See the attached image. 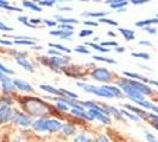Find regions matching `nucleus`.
I'll use <instances>...</instances> for the list:
<instances>
[{
    "label": "nucleus",
    "instance_id": "obj_59",
    "mask_svg": "<svg viewBox=\"0 0 158 142\" xmlns=\"http://www.w3.org/2000/svg\"><path fill=\"white\" fill-rule=\"evenodd\" d=\"M7 78V76L5 75V73H2L1 71H0V82H2V81H5V79Z\"/></svg>",
    "mask_w": 158,
    "mask_h": 142
},
{
    "label": "nucleus",
    "instance_id": "obj_19",
    "mask_svg": "<svg viewBox=\"0 0 158 142\" xmlns=\"http://www.w3.org/2000/svg\"><path fill=\"white\" fill-rule=\"evenodd\" d=\"M103 88L113 96V97H121L123 96V91L117 87H112V85H103Z\"/></svg>",
    "mask_w": 158,
    "mask_h": 142
},
{
    "label": "nucleus",
    "instance_id": "obj_42",
    "mask_svg": "<svg viewBox=\"0 0 158 142\" xmlns=\"http://www.w3.org/2000/svg\"><path fill=\"white\" fill-rule=\"evenodd\" d=\"M56 2L54 0H48V1H38V6H49V7H51V6H54Z\"/></svg>",
    "mask_w": 158,
    "mask_h": 142
},
{
    "label": "nucleus",
    "instance_id": "obj_43",
    "mask_svg": "<svg viewBox=\"0 0 158 142\" xmlns=\"http://www.w3.org/2000/svg\"><path fill=\"white\" fill-rule=\"evenodd\" d=\"M58 29L60 30H67V31H73L74 30L73 25H68V24H60L58 25Z\"/></svg>",
    "mask_w": 158,
    "mask_h": 142
},
{
    "label": "nucleus",
    "instance_id": "obj_52",
    "mask_svg": "<svg viewBox=\"0 0 158 142\" xmlns=\"http://www.w3.org/2000/svg\"><path fill=\"white\" fill-rule=\"evenodd\" d=\"M146 2H149V0H132L133 5H143V4H146Z\"/></svg>",
    "mask_w": 158,
    "mask_h": 142
},
{
    "label": "nucleus",
    "instance_id": "obj_40",
    "mask_svg": "<svg viewBox=\"0 0 158 142\" xmlns=\"http://www.w3.org/2000/svg\"><path fill=\"white\" fill-rule=\"evenodd\" d=\"M0 71H1L2 73H5V75H13V73H15V71H12L11 69L6 68L5 65H2L1 63H0Z\"/></svg>",
    "mask_w": 158,
    "mask_h": 142
},
{
    "label": "nucleus",
    "instance_id": "obj_1",
    "mask_svg": "<svg viewBox=\"0 0 158 142\" xmlns=\"http://www.w3.org/2000/svg\"><path fill=\"white\" fill-rule=\"evenodd\" d=\"M63 124L57 121V120H51V118H38L32 123V128L37 132H49V133H55L58 130H62Z\"/></svg>",
    "mask_w": 158,
    "mask_h": 142
},
{
    "label": "nucleus",
    "instance_id": "obj_6",
    "mask_svg": "<svg viewBox=\"0 0 158 142\" xmlns=\"http://www.w3.org/2000/svg\"><path fill=\"white\" fill-rule=\"evenodd\" d=\"M68 58H64V57H52L50 58L48 62V65L54 71H57V72H61V69H63L64 66L68 64Z\"/></svg>",
    "mask_w": 158,
    "mask_h": 142
},
{
    "label": "nucleus",
    "instance_id": "obj_12",
    "mask_svg": "<svg viewBox=\"0 0 158 142\" xmlns=\"http://www.w3.org/2000/svg\"><path fill=\"white\" fill-rule=\"evenodd\" d=\"M124 107L127 108V109H130V111L132 112H135V115H137L139 118H144V120H149V112L148 111H145L144 109H139V108H137V107H133V105H131V104H124Z\"/></svg>",
    "mask_w": 158,
    "mask_h": 142
},
{
    "label": "nucleus",
    "instance_id": "obj_58",
    "mask_svg": "<svg viewBox=\"0 0 158 142\" xmlns=\"http://www.w3.org/2000/svg\"><path fill=\"white\" fill-rule=\"evenodd\" d=\"M115 51H117V52H119V53H121V52H124V51H125V47H124V46L115 47Z\"/></svg>",
    "mask_w": 158,
    "mask_h": 142
},
{
    "label": "nucleus",
    "instance_id": "obj_56",
    "mask_svg": "<svg viewBox=\"0 0 158 142\" xmlns=\"http://www.w3.org/2000/svg\"><path fill=\"white\" fill-rule=\"evenodd\" d=\"M30 22H31L32 25H35V26H37L38 24L42 23V20H40V19H38V18H37V19H36V18H32V19L30 20Z\"/></svg>",
    "mask_w": 158,
    "mask_h": 142
},
{
    "label": "nucleus",
    "instance_id": "obj_55",
    "mask_svg": "<svg viewBox=\"0 0 158 142\" xmlns=\"http://www.w3.org/2000/svg\"><path fill=\"white\" fill-rule=\"evenodd\" d=\"M139 44L143 45V46H149V47L152 46V44H151L150 41H148V40H140V41H139Z\"/></svg>",
    "mask_w": 158,
    "mask_h": 142
},
{
    "label": "nucleus",
    "instance_id": "obj_14",
    "mask_svg": "<svg viewBox=\"0 0 158 142\" xmlns=\"http://www.w3.org/2000/svg\"><path fill=\"white\" fill-rule=\"evenodd\" d=\"M50 34L54 37H58L61 39H69L73 36V31H67V30H54L50 31Z\"/></svg>",
    "mask_w": 158,
    "mask_h": 142
},
{
    "label": "nucleus",
    "instance_id": "obj_60",
    "mask_svg": "<svg viewBox=\"0 0 158 142\" xmlns=\"http://www.w3.org/2000/svg\"><path fill=\"white\" fill-rule=\"evenodd\" d=\"M151 110L153 111L156 115H158V107L157 105H155V104H153V107H152V109H151Z\"/></svg>",
    "mask_w": 158,
    "mask_h": 142
},
{
    "label": "nucleus",
    "instance_id": "obj_45",
    "mask_svg": "<svg viewBox=\"0 0 158 142\" xmlns=\"http://www.w3.org/2000/svg\"><path fill=\"white\" fill-rule=\"evenodd\" d=\"M0 104H4V105L10 107L12 104V101H11L10 97H2V98H0Z\"/></svg>",
    "mask_w": 158,
    "mask_h": 142
},
{
    "label": "nucleus",
    "instance_id": "obj_9",
    "mask_svg": "<svg viewBox=\"0 0 158 142\" xmlns=\"http://www.w3.org/2000/svg\"><path fill=\"white\" fill-rule=\"evenodd\" d=\"M13 117H15V111L11 109V107L2 105L0 108V124L13 121Z\"/></svg>",
    "mask_w": 158,
    "mask_h": 142
},
{
    "label": "nucleus",
    "instance_id": "obj_47",
    "mask_svg": "<svg viewBox=\"0 0 158 142\" xmlns=\"http://www.w3.org/2000/svg\"><path fill=\"white\" fill-rule=\"evenodd\" d=\"M92 33H93L92 30H82V31L80 32L79 36L81 38H83V37H89V36H92Z\"/></svg>",
    "mask_w": 158,
    "mask_h": 142
},
{
    "label": "nucleus",
    "instance_id": "obj_35",
    "mask_svg": "<svg viewBox=\"0 0 158 142\" xmlns=\"http://www.w3.org/2000/svg\"><path fill=\"white\" fill-rule=\"evenodd\" d=\"M132 57H135V58H142V59H150V55L146 53V52H132L131 53Z\"/></svg>",
    "mask_w": 158,
    "mask_h": 142
},
{
    "label": "nucleus",
    "instance_id": "obj_2",
    "mask_svg": "<svg viewBox=\"0 0 158 142\" xmlns=\"http://www.w3.org/2000/svg\"><path fill=\"white\" fill-rule=\"evenodd\" d=\"M119 89L124 93L125 95H127V97H130L133 102L135 101H144V95H142L135 87H132L131 84H128L126 82V79H121L118 82Z\"/></svg>",
    "mask_w": 158,
    "mask_h": 142
},
{
    "label": "nucleus",
    "instance_id": "obj_41",
    "mask_svg": "<svg viewBox=\"0 0 158 142\" xmlns=\"http://www.w3.org/2000/svg\"><path fill=\"white\" fill-rule=\"evenodd\" d=\"M100 23L102 24H107V25H113V26H118V23L112 20V19H107V18H101L100 19Z\"/></svg>",
    "mask_w": 158,
    "mask_h": 142
},
{
    "label": "nucleus",
    "instance_id": "obj_33",
    "mask_svg": "<svg viewBox=\"0 0 158 142\" xmlns=\"http://www.w3.org/2000/svg\"><path fill=\"white\" fill-rule=\"evenodd\" d=\"M120 112H121V115H125V116H127L128 118H131V120H132V121H135V122H139V120H140V118L138 117L137 115H135V114H131V112L124 110V109H121V110H120Z\"/></svg>",
    "mask_w": 158,
    "mask_h": 142
},
{
    "label": "nucleus",
    "instance_id": "obj_11",
    "mask_svg": "<svg viewBox=\"0 0 158 142\" xmlns=\"http://www.w3.org/2000/svg\"><path fill=\"white\" fill-rule=\"evenodd\" d=\"M88 115H89V117L92 118V120H99L100 122H102L103 124H110L111 123V120L108 116H106L105 114L102 112H100V111H96V110H88Z\"/></svg>",
    "mask_w": 158,
    "mask_h": 142
},
{
    "label": "nucleus",
    "instance_id": "obj_34",
    "mask_svg": "<svg viewBox=\"0 0 158 142\" xmlns=\"http://www.w3.org/2000/svg\"><path fill=\"white\" fill-rule=\"evenodd\" d=\"M93 58L96 61H101V62H106V63L110 64H117V62L112 58H107V57H101V56H93Z\"/></svg>",
    "mask_w": 158,
    "mask_h": 142
},
{
    "label": "nucleus",
    "instance_id": "obj_16",
    "mask_svg": "<svg viewBox=\"0 0 158 142\" xmlns=\"http://www.w3.org/2000/svg\"><path fill=\"white\" fill-rule=\"evenodd\" d=\"M1 85H2V90L6 93V94H10V93H12L16 87H15V84H13V79L11 78H6L5 81H2L1 82Z\"/></svg>",
    "mask_w": 158,
    "mask_h": 142
},
{
    "label": "nucleus",
    "instance_id": "obj_25",
    "mask_svg": "<svg viewBox=\"0 0 158 142\" xmlns=\"http://www.w3.org/2000/svg\"><path fill=\"white\" fill-rule=\"evenodd\" d=\"M62 133L64 135H73L75 133V127L73 126V124H69V123L63 124V127H62Z\"/></svg>",
    "mask_w": 158,
    "mask_h": 142
},
{
    "label": "nucleus",
    "instance_id": "obj_50",
    "mask_svg": "<svg viewBox=\"0 0 158 142\" xmlns=\"http://www.w3.org/2000/svg\"><path fill=\"white\" fill-rule=\"evenodd\" d=\"M57 107H58V109H61V110H69V107L65 104V103H62V102H57Z\"/></svg>",
    "mask_w": 158,
    "mask_h": 142
},
{
    "label": "nucleus",
    "instance_id": "obj_7",
    "mask_svg": "<svg viewBox=\"0 0 158 142\" xmlns=\"http://www.w3.org/2000/svg\"><path fill=\"white\" fill-rule=\"evenodd\" d=\"M13 122L22 127H29L33 123L32 117L27 114H23V112H18L15 111V117H13Z\"/></svg>",
    "mask_w": 158,
    "mask_h": 142
},
{
    "label": "nucleus",
    "instance_id": "obj_21",
    "mask_svg": "<svg viewBox=\"0 0 158 142\" xmlns=\"http://www.w3.org/2000/svg\"><path fill=\"white\" fill-rule=\"evenodd\" d=\"M119 31H120V33L124 36V38L127 40V41H130V40H133L135 38V32L132 31V30H128V29H119Z\"/></svg>",
    "mask_w": 158,
    "mask_h": 142
},
{
    "label": "nucleus",
    "instance_id": "obj_4",
    "mask_svg": "<svg viewBox=\"0 0 158 142\" xmlns=\"http://www.w3.org/2000/svg\"><path fill=\"white\" fill-rule=\"evenodd\" d=\"M77 85H79L80 88H82L85 91L90 93V94H94V95H96V96L106 97V98H113V96H112L103 87H95V85L87 84V83H82V82H77Z\"/></svg>",
    "mask_w": 158,
    "mask_h": 142
},
{
    "label": "nucleus",
    "instance_id": "obj_61",
    "mask_svg": "<svg viewBox=\"0 0 158 142\" xmlns=\"http://www.w3.org/2000/svg\"><path fill=\"white\" fill-rule=\"evenodd\" d=\"M61 11H71V7H60Z\"/></svg>",
    "mask_w": 158,
    "mask_h": 142
},
{
    "label": "nucleus",
    "instance_id": "obj_63",
    "mask_svg": "<svg viewBox=\"0 0 158 142\" xmlns=\"http://www.w3.org/2000/svg\"><path fill=\"white\" fill-rule=\"evenodd\" d=\"M13 142H20V140H18V139H17V140H15Z\"/></svg>",
    "mask_w": 158,
    "mask_h": 142
},
{
    "label": "nucleus",
    "instance_id": "obj_26",
    "mask_svg": "<svg viewBox=\"0 0 158 142\" xmlns=\"http://www.w3.org/2000/svg\"><path fill=\"white\" fill-rule=\"evenodd\" d=\"M85 45H88V46L93 47V49L98 50V51H100V52H110V49H105V47H102L100 44H95V43L86 41V43H85Z\"/></svg>",
    "mask_w": 158,
    "mask_h": 142
},
{
    "label": "nucleus",
    "instance_id": "obj_49",
    "mask_svg": "<svg viewBox=\"0 0 158 142\" xmlns=\"http://www.w3.org/2000/svg\"><path fill=\"white\" fill-rule=\"evenodd\" d=\"M144 30L146 32H149L150 34H156L157 33V29L153 27V26H148V27H144Z\"/></svg>",
    "mask_w": 158,
    "mask_h": 142
},
{
    "label": "nucleus",
    "instance_id": "obj_3",
    "mask_svg": "<svg viewBox=\"0 0 158 142\" xmlns=\"http://www.w3.org/2000/svg\"><path fill=\"white\" fill-rule=\"evenodd\" d=\"M26 101L24 103L26 110H29L33 115H42L43 112L47 111V108L43 103L38 101L37 98H25Z\"/></svg>",
    "mask_w": 158,
    "mask_h": 142
},
{
    "label": "nucleus",
    "instance_id": "obj_53",
    "mask_svg": "<svg viewBox=\"0 0 158 142\" xmlns=\"http://www.w3.org/2000/svg\"><path fill=\"white\" fill-rule=\"evenodd\" d=\"M85 25H88V26H98L99 24L96 23V22H92V20H85Z\"/></svg>",
    "mask_w": 158,
    "mask_h": 142
},
{
    "label": "nucleus",
    "instance_id": "obj_22",
    "mask_svg": "<svg viewBox=\"0 0 158 142\" xmlns=\"http://www.w3.org/2000/svg\"><path fill=\"white\" fill-rule=\"evenodd\" d=\"M40 89L45 90V91H47V93H49V94L55 95V96H62L61 91H60L58 89H55V88L51 87V85H45V84H42V85H40ZM62 97H63V96H62Z\"/></svg>",
    "mask_w": 158,
    "mask_h": 142
},
{
    "label": "nucleus",
    "instance_id": "obj_27",
    "mask_svg": "<svg viewBox=\"0 0 158 142\" xmlns=\"http://www.w3.org/2000/svg\"><path fill=\"white\" fill-rule=\"evenodd\" d=\"M0 8H5V10H11V11H18V12H22V8L13 7L10 5V2L7 1H4V0H0Z\"/></svg>",
    "mask_w": 158,
    "mask_h": 142
},
{
    "label": "nucleus",
    "instance_id": "obj_32",
    "mask_svg": "<svg viewBox=\"0 0 158 142\" xmlns=\"http://www.w3.org/2000/svg\"><path fill=\"white\" fill-rule=\"evenodd\" d=\"M60 91H61V94H62V96L63 97H69V98H77L79 96L76 94H74V93H71V91H69V90H65V89H58Z\"/></svg>",
    "mask_w": 158,
    "mask_h": 142
},
{
    "label": "nucleus",
    "instance_id": "obj_18",
    "mask_svg": "<svg viewBox=\"0 0 158 142\" xmlns=\"http://www.w3.org/2000/svg\"><path fill=\"white\" fill-rule=\"evenodd\" d=\"M126 77H130L131 79H138V81H142L143 83H149L150 79H148L146 77H144L142 75H138V73H135V72H130V71H124L123 72Z\"/></svg>",
    "mask_w": 158,
    "mask_h": 142
},
{
    "label": "nucleus",
    "instance_id": "obj_64",
    "mask_svg": "<svg viewBox=\"0 0 158 142\" xmlns=\"http://www.w3.org/2000/svg\"><path fill=\"white\" fill-rule=\"evenodd\" d=\"M155 18H157V19H158V13H157V14H155Z\"/></svg>",
    "mask_w": 158,
    "mask_h": 142
},
{
    "label": "nucleus",
    "instance_id": "obj_24",
    "mask_svg": "<svg viewBox=\"0 0 158 142\" xmlns=\"http://www.w3.org/2000/svg\"><path fill=\"white\" fill-rule=\"evenodd\" d=\"M23 6L26 8H30L32 11H36V12H40L42 11V7L38 6V5H36V4H33L32 1H23Z\"/></svg>",
    "mask_w": 158,
    "mask_h": 142
},
{
    "label": "nucleus",
    "instance_id": "obj_5",
    "mask_svg": "<svg viewBox=\"0 0 158 142\" xmlns=\"http://www.w3.org/2000/svg\"><path fill=\"white\" fill-rule=\"evenodd\" d=\"M92 77L94 79H96V81H99V82L108 83V82H111L112 78H113V73L110 72L107 69H105V68H98V69L93 70Z\"/></svg>",
    "mask_w": 158,
    "mask_h": 142
},
{
    "label": "nucleus",
    "instance_id": "obj_44",
    "mask_svg": "<svg viewBox=\"0 0 158 142\" xmlns=\"http://www.w3.org/2000/svg\"><path fill=\"white\" fill-rule=\"evenodd\" d=\"M48 53L54 56V57H63V56H62V52H61V51H57L55 49H50V50L48 51Z\"/></svg>",
    "mask_w": 158,
    "mask_h": 142
},
{
    "label": "nucleus",
    "instance_id": "obj_31",
    "mask_svg": "<svg viewBox=\"0 0 158 142\" xmlns=\"http://www.w3.org/2000/svg\"><path fill=\"white\" fill-rule=\"evenodd\" d=\"M138 105H140L143 108H145V109H152V107H153V103H151L150 101H148V100H144V101H135Z\"/></svg>",
    "mask_w": 158,
    "mask_h": 142
},
{
    "label": "nucleus",
    "instance_id": "obj_51",
    "mask_svg": "<svg viewBox=\"0 0 158 142\" xmlns=\"http://www.w3.org/2000/svg\"><path fill=\"white\" fill-rule=\"evenodd\" d=\"M44 23L47 24L48 26H57V25H58V23H57L56 20H49V19H45Z\"/></svg>",
    "mask_w": 158,
    "mask_h": 142
},
{
    "label": "nucleus",
    "instance_id": "obj_29",
    "mask_svg": "<svg viewBox=\"0 0 158 142\" xmlns=\"http://www.w3.org/2000/svg\"><path fill=\"white\" fill-rule=\"evenodd\" d=\"M13 44L16 45H27V46H35V40H29V39H20V40H15Z\"/></svg>",
    "mask_w": 158,
    "mask_h": 142
},
{
    "label": "nucleus",
    "instance_id": "obj_8",
    "mask_svg": "<svg viewBox=\"0 0 158 142\" xmlns=\"http://www.w3.org/2000/svg\"><path fill=\"white\" fill-rule=\"evenodd\" d=\"M126 79V82L128 84H131L132 87H135L139 93L144 96H148V95H151L153 91H152V89H151L149 85H146L145 83H143V82H139V81H135V79H130V78H125Z\"/></svg>",
    "mask_w": 158,
    "mask_h": 142
},
{
    "label": "nucleus",
    "instance_id": "obj_37",
    "mask_svg": "<svg viewBox=\"0 0 158 142\" xmlns=\"http://www.w3.org/2000/svg\"><path fill=\"white\" fill-rule=\"evenodd\" d=\"M75 52H80V53H85V55H89L90 53V51L85 47V45H80V46H76L75 49Z\"/></svg>",
    "mask_w": 158,
    "mask_h": 142
},
{
    "label": "nucleus",
    "instance_id": "obj_48",
    "mask_svg": "<svg viewBox=\"0 0 158 142\" xmlns=\"http://www.w3.org/2000/svg\"><path fill=\"white\" fill-rule=\"evenodd\" d=\"M0 30H1V31H7V32L13 31V29H12V27H10V26H7V25H5L1 20H0Z\"/></svg>",
    "mask_w": 158,
    "mask_h": 142
},
{
    "label": "nucleus",
    "instance_id": "obj_10",
    "mask_svg": "<svg viewBox=\"0 0 158 142\" xmlns=\"http://www.w3.org/2000/svg\"><path fill=\"white\" fill-rule=\"evenodd\" d=\"M15 57H16L17 63L19 64L22 68H24L25 70H27L29 72H33V71H35L33 65H32V64L30 63V61L26 58L25 53H18V55H16Z\"/></svg>",
    "mask_w": 158,
    "mask_h": 142
},
{
    "label": "nucleus",
    "instance_id": "obj_28",
    "mask_svg": "<svg viewBox=\"0 0 158 142\" xmlns=\"http://www.w3.org/2000/svg\"><path fill=\"white\" fill-rule=\"evenodd\" d=\"M49 46L51 47V49H55V50H57V51H63V52H65V53H70L71 50L70 49H68V47L63 46V45H60V44H49Z\"/></svg>",
    "mask_w": 158,
    "mask_h": 142
},
{
    "label": "nucleus",
    "instance_id": "obj_15",
    "mask_svg": "<svg viewBox=\"0 0 158 142\" xmlns=\"http://www.w3.org/2000/svg\"><path fill=\"white\" fill-rule=\"evenodd\" d=\"M106 4H110L113 10H121V8H126L128 1L126 0H107Z\"/></svg>",
    "mask_w": 158,
    "mask_h": 142
},
{
    "label": "nucleus",
    "instance_id": "obj_39",
    "mask_svg": "<svg viewBox=\"0 0 158 142\" xmlns=\"http://www.w3.org/2000/svg\"><path fill=\"white\" fill-rule=\"evenodd\" d=\"M100 45L105 49H108V46L118 47V43L117 41H102V43H100Z\"/></svg>",
    "mask_w": 158,
    "mask_h": 142
},
{
    "label": "nucleus",
    "instance_id": "obj_23",
    "mask_svg": "<svg viewBox=\"0 0 158 142\" xmlns=\"http://www.w3.org/2000/svg\"><path fill=\"white\" fill-rule=\"evenodd\" d=\"M106 14H108L107 12H83L81 16L82 17H89V18H103V17L106 16Z\"/></svg>",
    "mask_w": 158,
    "mask_h": 142
},
{
    "label": "nucleus",
    "instance_id": "obj_54",
    "mask_svg": "<svg viewBox=\"0 0 158 142\" xmlns=\"http://www.w3.org/2000/svg\"><path fill=\"white\" fill-rule=\"evenodd\" d=\"M0 44H1V45H8V46H11V45L13 44V41H10V40H5V39H0Z\"/></svg>",
    "mask_w": 158,
    "mask_h": 142
},
{
    "label": "nucleus",
    "instance_id": "obj_46",
    "mask_svg": "<svg viewBox=\"0 0 158 142\" xmlns=\"http://www.w3.org/2000/svg\"><path fill=\"white\" fill-rule=\"evenodd\" d=\"M145 136H146V140H148L149 142H158L157 137H156L153 134H151V133H146Z\"/></svg>",
    "mask_w": 158,
    "mask_h": 142
},
{
    "label": "nucleus",
    "instance_id": "obj_36",
    "mask_svg": "<svg viewBox=\"0 0 158 142\" xmlns=\"http://www.w3.org/2000/svg\"><path fill=\"white\" fill-rule=\"evenodd\" d=\"M74 142H93L92 141V139H89L87 135H77L75 139H74Z\"/></svg>",
    "mask_w": 158,
    "mask_h": 142
},
{
    "label": "nucleus",
    "instance_id": "obj_13",
    "mask_svg": "<svg viewBox=\"0 0 158 142\" xmlns=\"http://www.w3.org/2000/svg\"><path fill=\"white\" fill-rule=\"evenodd\" d=\"M13 84L15 87L18 88V90H22V91H27V93H32L33 91V88L23 79H13Z\"/></svg>",
    "mask_w": 158,
    "mask_h": 142
},
{
    "label": "nucleus",
    "instance_id": "obj_62",
    "mask_svg": "<svg viewBox=\"0 0 158 142\" xmlns=\"http://www.w3.org/2000/svg\"><path fill=\"white\" fill-rule=\"evenodd\" d=\"M108 36H111V37H115L117 34H115V33H114L113 31H108Z\"/></svg>",
    "mask_w": 158,
    "mask_h": 142
},
{
    "label": "nucleus",
    "instance_id": "obj_20",
    "mask_svg": "<svg viewBox=\"0 0 158 142\" xmlns=\"http://www.w3.org/2000/svg\"><path fill=\"white\" fill-rule=\"evenodd\" d=\"M55 20L57 23H61V24H79V20L75 19V18H63V17H60V16H55Z\"/></svg>",
    "mask_w": 158,
    "mask_h": 142
},
{
    "label": "nucleus",
    "instance_id": "obj_38",
    "mask_svg": "<svg viewBox=\"0 0 158 142\" xmlns=\"http://www.w3.org/2000/svg\"><path fill=\"white\" fill-rule=\"evenodd\" d=\"M110 112L113 114V115L118 118V120H121V118H123V115H121L120 110H118V109H117V108H114V107H110Z\"/></svg>",
    "mask_w": 158,
    "mask_h": 142
},
{
    "label": "nucleus",
    "instance_id": "obj_30",
    "mask_svg": "<svg viewBox=\"0 0 158 142\" xmlns=\"http://www.w3.org/2000/svg\"><path fill=\"white\" fill-rule=\"evenodd\" d=\"M71 114H73V115H76V116H79V117L86 118V120H88V121H90V120H92V118L89 117L88 112H85V111L76 110V109H71Z\"/></svg>",
    "mask_w": 158,
    "mask_h": 142
},
{
    "label": "nucleus",
    "instance_id": "obj_57",
    "mask_svg": "<svg viewBox=\"0 0 158 142\" xmlns=\"http://www.w3.org/2000/svg\"><path fill=\"white\" fill-rule=\"evenodd\" d=\"M18 20L20 22V23H23L24 25L27 23V17H24V16H20V17H18Z\"/></svg>",
    "mask_w": 158,
    "mask_h": 142
},
{
    "label": "nucleus",
    "instance_id": "obj_17",
    "mask_svg": "<svg viewBox=\"0 0 158 142\" xmlns=\"http://www.w3.org/2000/svg\"><path fill=\"white\" fill-rule=\"evenodd\" d=\"M153 24H158V19L157 18H150V19H144V20H139L135 24L137 27H148V26H151Z\"/></svg>",
    "mask_w": 158,
    "mask_h": 142
}]
</instances>
